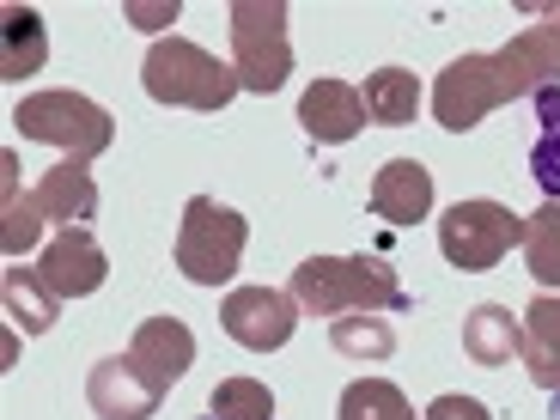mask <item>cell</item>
<instances>
[{"label":"cell","instance_id":"1","mask_svg":"<svg viewBox=\"0 0 560 420\" xmlns=\"http://www.w3.org/2000/svg\"><path fill=\"white\" fill-rule=\"evenodd\" d=\"M560 85V25L536 19L530 31L493 49V56H457L445 73L433 80V116L445 135H469L481 128L500 104L512 98H536Z\"/></svg>","mask_w":560,"mask_h":420},{"label":"cell","instance_id":"2","mask_svg":"<svg viewBox=\"0 0 560 420\" xmlns=\"http://www.w3.org/2000/svg\"><path fill=\"white\" fill-rule=\"evenodd\" d=\"M293 305L336 323L348 311H408V293L384 256H305L293 268Z\"/></svg>","mask_w":560,"mask_h":420},{"label":"cell","instance_id":"3","mask_svg":"<svg viewBox=\"0 0 560 420\" xmlns=\"http://www.w3.org/2000/svg\"><path fill=\"white\" fill-rule=\"evenodd\" d=\"M140 85L153 104H177V110H225L244 92L238 73L189 37H159L140 61Z\"/></svg>","mask_w":560,"mask_h":420},{"label":"cell","instance_id":"4","mask_svg":"<svg viewBox=\"0 0 560 420\" xmlns=\"http://www.w3.org/2000/svg\"><path fill=\"white\" fill-rule=\"evenodd\" d=\"M13 128L25 140L61 147V153L80 159V165H92L98 153H110V140H116V116L104 110V104L80 98V92H31V98H19Z\"/></svg>","mask_w":560,"mask_h":420},{"label":"cell","instance_id":"5","mask_svg":"<svg viewBox=\"0 0 560 420\" xmlns=\"http://www.w3.org/2000/svg\"><path fill=\"white\" fill-rule=\"evenodd\" d=\"M232 73L244 92L275 98L293 73V37H287V0H238L232 13Z\"/></svg>","mask_w":560,"mask_h":420},{"label":"cell","instance_id":"6","mask_svg":"<svg viewBox=\"0 0 560 420\" xmlns=\"http://www.w3.org/2000/svg\"><path fill=\"white\" fill-rule=\"evenodd\" d=\"M244 244H250V220L238 208H220L213 196H196L183 208L177 225V268L183 280L196 287H225L244 262Z\"/></svg>","mask_w":560,"mask_h":420},{"label":"cell","instance_id":"7","mask_svg":"<svg viewBox=\"0 0 560 420\" xmlns=\"http://www.w3.org/2000/svg\"><path fill=\"white\" fill-rule=\"evenodd\" d=\"M512 244H524V220L512 208H500V201H457L439 220V250L463 275H481V268L505 262Z\"/></svg>","mask_w":560,"mask_h":420},{"label":"cell","instance_id":"8","mask_svg":"<svg viewBox=\"0 0 560 420\" xmlns=\"http://www.w3.org/2000/svg\"><path fill=\"white\" fill-rule=\"evenodd\" d=\"M220 323L225 336L250 353H275L293 341V323H299V305L293 293H275V287H238V293L220 305Z\"/></svg>","mask_w":560,"mask_h":420},{"label":"cell","instance_id":"9","mask_svg":"<svg viewBox=\"0 0 560 420\" xmlns=\"http://www.w3.org/2000/svg\"><path fill=\"white\" fill-rule=\"evenodd\" d=\"M85 402H92L98 420H153L159 402H165V390H159L128 353H104V360L85 372Z\"/></svg>","mask_w":560,"mask_h":420},{"label":"cell","instance_id":"10","mask_svg":"<svg viewBox=\"0 0 560 420\" xmlns=\"http://www.w3.org/2000/svg\"><path fill=\"white\" fill-rule=\"evenodd\" d=\"M37 275L49 280L56 299H92L110 280V256L98 250V238L85 225H61L56 238H49V250L37 256Z\"/></svg>","mask_w":560,"mask_h":420},{"label":"cell","instance_id":"11","mask_svg":"<svg viewBox=\"0 0 560 420\" xmlns=\"http://www.w3.org/2000/svg\"><path fill=\"white\" fill-rule=\"evenodd\" d=\"M299 128L317 147H348L365 128V92L348 80H311L305 98H299Z\"/></svg>","mask_w":560,"mask_h":420},{"label":"cell","instance_id":"12","mask_svg":"<svg viewBox=\"0 0 560 420\" xmlns=\"http://www.w3.org/2000/svg\"><path fill=\"white\" fill-rule=\"evenodd\" d=\"M128 360H135L159 390H171V384L196 365V336H189L183 317H147L135 329V341H128Z\"/></svg>","mask_w":560,"mask_h":420},{"label":"cell","instance_id":"13","mask_svg":"<svg viewBox=\"0 0 560 420\" xmlns=\"http://www.w3.org/2000/svg\"><path fill=\"white\" fill-rule=\"evenodd\" d=\"M372 213H378L384 225H420L427 213H433V177H427V165L420 159H390V165H378V177H372Z\"/></svg>","mask_w":560,"mask_h":420},{"label":"cell","instance_id":"14","mask_svg":"<svg viewBox=\"0 0 560 420\" xmlns=\"http://www.w3.org/2000/svg\"><path fill=\"white\" fill-rule=\"evenodd\" d=\"M31 208H37L43 220H56V225H85L92 213H98V183H92V171H85L80 159H61V165H49L37 177Z\"/></svg>","mask_w":560,"mask_h":420},{"label":"cell","instance_id":"15","mask_svg":"<svg viewBox=\"0 0 560 420\" xmlns=\"http://www.w3.org/2000/svg\"><path fill=\"white\" fill-rule=\"evenodd\" d=\"M518 360L548 396H560V293H536L524 311V336H518Z\"/></svg>","mask_w":560,"mask_h":420},{"label":"cell","instance_id":"16","mask_svg":"<svg viewBox=\"0 0 560 420\" xmlns=\"http://www.w3.org/2000/svg\"><path fill=\"white\" fill-rule=\"evenodd\" d=\"M49 56V37H43V13L37 7H0V80H31Z\"/></svg>","mask_w":560,"mask_h":420},{"label":"cell","instance_id":"17","mask_svg":"<svg viewBox=\"0 0 560 420\" xmlns=\"http://www.w3.org/2000/svg\"><path fill=\"white\" fill-rule=\"evenodd\" d=\"M518 336H524V317H512L505 305H476L463 317V353L476 365H488V372L518 353Z\"/></svg>","mask_w":560,"mask_h":420},{"label":"cell","instance_id":"18","mask_svg":"<svg viewBox=\"0 0 560 420\" xmlns=\"http://www.w3.org/2000/svg\"><path fill=\"white\" fill-rule=\"evenodd\" d=\"M0 299H7V317H13L25 336H43V329L61 317V299L49 293V280H43L37 268H25V262H13L7 275H0Z\"/></svg>","mask_w":560,"mask_h":420},{"label":"cell","instance_id":"19","mask_svg":"<svg viewBox=\"0 0 560 420\" xmlns=\"http://www.w3.org/2000/svg\"><path fill=\"white\" fill-rule=\"evenodd\" d=\"M365 116L384 128H402L420 116V80L408 68H378L365 80Z\"/></svg>","mask_w":560,"mask_h":420},{"label":"cell","instance_id":"20","mask_svg":"<svg viewBox=\"0 0 560 420\" xmlns=\"http://www.w3.org/2000/svg\"><path fill=\"white\" fill-rule=\"evenodd\" d=\"M524 262L542 293H560V201H542L524 220Z\"/></svg>","mask_w":560,"mask_h":420},{"label":"cell","instance_id":"21","mask_svg":"<svg viewBox=\"0 0 560 420\" xmlns=\"http://www.w3.org/2000/svg\"><path fill=\"white\" fill-rule=\"evenodd\" d=\"M329 341L348 360H390L396 353V329L378 323V311H348V317H336L329 323Z\"/></svg>","mask_w":560,"mask_h":420},{"label":"cell","instance_id":"22","mask_svg":"<svg viewBox=\"0 0 560 420\" xmlns=\"http://www.w3.org/2000/svg\"><path fill=\"white\" fill-rule=\"evenodd\" d=\"M0 171H7V183H0V201H7V225H0V250L13 256H25L31 244L43 238V213L31 208V196H19V165H13V153L0 159Z\"/></svg>","mask_w":560,"mask_h":420},{"label":"cell","instance_id":"23","mask_svg":"<svg viewBox=\"0 0 560 420\" xmlns=\"http://www.w3.org/2000/svg\"><path fill=\"white\" fill-rule=\"evenodd\" d=\"M336 420H415V408H408V396L390 378H360L341 390Z\"/></svg>","mask_w":560,"mask_h":420},{"label":"cell","instance_id":"24","mask_svg":"<svg viewBox=\"0 0 560 420\" xmlns=\"http://www.w3.org/2000/svg\"><path fill=\"white\" fill-rule=\"evenodd\" d=\"M536 110H542V140L530 147V177L542 183L548 201H560V85L536 92Z\"/></svg>","mask_w":560,"mask_h":420},{"label":"cell","instance_id":"25","mask_svg":"<svg viewBox=\"0 0 560 420\" xmlns=\"http://www.w3.org/2000/svg\"><path fill=\"white\" fill-rule=\"evenodd\" d=\"M208 415L213 420H275V396H268L262 378H225L208 396Z\"/></svg>","mask_w":560,"mask_h":420},{"label":"cell","instance_id":"26","mask_svg":"<svg viewBox=\"0 0 560 420\" xmlns=\"http://www.w3.org/2000/svg\"><path fill=\"white\" fill-rule=\"evenodd\" d=\"M427 420H493L488 402H476V396H439L433 408H427Z\"/></svg>","mask_w":560,"mask_h":420},{"label":"cell","instance_id":"27","mask_svg":"<svg viewBox=\"0 0 560 420\" xmlns=\"http://www.w3.org/2000/svg\"><path fill=\"white\" fill-rule=\"evenodd\" d=\"M542 19H548V25H560V7H548V13H542Z\"/></svg>","mask_w":560,"mask_h":420},{"label":"cell","instance_id":"28","mask_svg":"<svg viewBox=\"0 0 560 420\" xmlns=\"http://www.w3.org/2000/svg\"><path fill=\"white\" fill-rule=\"evenodd\" d=\"M555 420H560V396H555Z\"/></svg>","mask_w":560,"mask_h":420}]
</instances>
